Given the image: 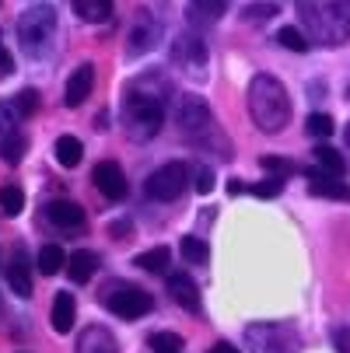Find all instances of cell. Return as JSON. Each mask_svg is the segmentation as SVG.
Here are the masks:
<instances>
[{"label":"cell","mask_w":350,"mask_h":353,"mask_svg":"<svg viewBox=\"0 0 350 353\" xmlns=\"http://www.w3.org/2000/svg\"><path fill=\"white\" fill-rule=\"evenodd\" d=\"M245 343L253 346V353H298V336L284 325H253L245 332Z\"/></svg>","instance_id":"cell-7"},{"label":"cell","mask_w":350,"mask_h":353,"mask_svg":"<svg viewBox=\"0 0 350 353\" xmlns=\"http://www.w3.org/2000/svg\"><path fill=\"white\" fill-rule=\"evenodd\" d=\"M277 42H280L284 49H291V53H305V49H309L305 32H302V28H294V25H284V28L277 32Z\"/></svg>","instance_id":"cell-28"},{"label":"cell","mask_w":350,"mask_h":353,"mask_svg":"<svg viewBox=\"0 0 350 353\" xmlns=\"http://www.w3.org/2000/svg\"><path fill=\"white\" fill-rule=\"evenodd\" d=\"M25 133H21V112L11 102H0V158L8 165H18L25 158Z\"/></svg>","instance_id":"cell-6"},{"label":"cell","mask_w":350,"mask_h":353,"mask_svg":"<svg viewBox=\"0 0 350 353\" xmlns=\"http://www.w3.org/2000/svg\"><path fill=\"white\" fill-rule=\"evenodd\" d=\"M228 192H231V196H238V192H242V182H238V179H231V185H228Z\"/></svg>","instance_id":"cell-39"},{"label":"cell","mask_w":350,"mask_h":353,"mask_svg":"<svg viewBox=\"0 0 350 353\" xmlns=\"http://www.w3.org/2000/svg\"><path fill=\"white\" fill-rule=\"evenodd\" d=\"M309 192L312 196H326V199H343V203H347V199H350V185L347 182H340V175H329V172H309Z\"/></svg>","instance_id":"cell-13"},{"label":"cell","mask_w":350,"mask_h":353,"mask_svg":"<svg viewBox=\"0 0 350 353\" xmlns=\"http://www.w3.org/2000/svg\"><path fill=\"white\" fill-rule=\"evenodd\" d=\"M14 109H18L21 116H32V112L39 109V94H35L32 88H25V91L18 94V102H14Z\"/></svg>","instance_id":"cell-35"},{"label":"cell","mask_w":350,"mask_h":353,"mask_svg":"<svg viewBox=\"0 0 350 353\" xmlns=\"http://www.w3.org/2000/svg\"><path fill=\"white\" fill-rule=\"evenodd\" d=\"M273 14H277V4H270V0H263V4H249V8L242 11L245 21H266V18H273Z\"/></svg>","instance_id":"cell-32"},{"label":"cell","mask_w":350,"mask_h":353,"mask_svg":"<svg viewBox=\"0 0 350 353\" xmlns=\"http://www.w3.org/2000/svg\"><path fill=\"white\" fill-rule=\"evenodd\" d=\"M57 32V11L49 8V4H32V8H25L21 11V18H18V35H21V42L32 49L42 46V42H49V35Z\"/></svg>","instance_id":"cell-5"},{"label":"cell","mask_w":350,"mask_h":353,"mask_svg":"<svg viewBox=\"0 0 350 353\" xmlns=\"http://www.w3.org/2000/svg\"><path fill=\"white\" fill-rule=\"evenodd\" d=\"M186 185H189V168L182 161H168L147 175L144 192L151 199H158V203H172V199H179L186 192Z\"/></svg>","instance_id":"cell-4"},{"label":"cell","mask_w":350,"mask_h":353,"mask_svg":"<svg viewBox=\"0 0 350 353\" xmlns=\"http://www.w3.org/2000/svg\"><path fill=\"white\" fill-rule=\"evenodd\" d=\"M95 270H98V256H95V252L77 248L74 256H67V276H70L74 283H88V280L95 276Z\"/></svg>","instance_id":"cell-18"},{"label":"cell","mask_w":350,"mask_h":353,"mask_svg":"<svg viewBox=\"0 0 350 353\" xmlns=\"http://www.w3.org/2000/svg\"><path fill=\"white\" fill-rule=\"evenodd\" d=\"M91 182L106 199H113V203H119V199L126 196V175L116 161H98L95 172H91Z\"/></svg>","instance_id":"cell-11"},{"label":"cell","mask_w":350,"mask_h":353,"mask_svg":"<svg viewBox=\"0 0 350 353\" xmlns=\"http://www.w3.org/2000/svg\"><path fill=\"white\" fill-rule=\"evenodd\" d=\"M175 60H182V63H189V67H204V63H207V46H204V39H200V35H182V39L175 42Z\"/></svg>","instance_id":"cell-20"},{"label":"cell","mask_w":350,"mask_h":353,"mask_svg":"<svg viewBox=\"0 0 350 353\" xmlns=\"http://www.w3.org/2000/svg\"><path fill=\"white\" fill-rule=\"evenodd\" d=\"M53 329L60 332V336H67L70 329H74V322H77V305H74V294H57V301H53Z\"/></svg>","instance_id":"cell-19"},{"label":"cell","mask_w":350,"mask_h":353,"mask_svg":"<svg viewBox=\"0 0 350 353\" xmlns=\"http://www.w3.org/2000/svg\"><path fill=\"white\" fill-rule=\"evenodd\" d=\"M168 259H172V252H168L165 245H158V248L140 252V256L133 259V266H140V270H147V273H162V270L168 266Z\"/></svg>","instance_id":"cell-25"},{"label":"cell","mask_w":350,"mask_h":353,"mask_svg":"<svg viewBox=\"0 0 350 353\" xmlns=\"http://www.w3.org/2000/svg\"><path fill=\"white\" fill-rule=\"evenodd\" d=\"M0 207H4L8 217H18L21 207H25V192H21V185H14V182L0 185Z\"/></svg>","instance_id":"cell-27"},{"label":"cell","mask_w":350,"mask_h":353,"mask_svg":"<svg viewBox=\"0 0 350 353\" xmlns=\"http://www.w3.org/2000/svg\"><path fill=\"white\" fill-rule=\"evenodd\" d=\"M158 39H162V28H158V21L151 18V11H137V18H133V25H130V46H126V53H130V57L151 53Z\"/></svg>","instance_id":"cell-10"},{"label":"cell","mask_w":350,"mask_h":353,"mask_svg":"<svg viewBox=\"0 0 350 353\" xmlns=\"http://www.w3.org/2000/svg\"><path fill=\"white\" fill-rule=\"evenodd\" d=\"M249 112L263 133H280L291 119V98L284 84L270 74H256L249 84Z\"/></svg>","instance_id":"cell-1"},{"label":"cell","mask_w":350,"mask_h":353,"mask_svg":"<svg viewBox=\"0 0 350 353\" xmlns=\"http://www.w3.org/2000/svg\"><path fill=\"white\" fill-rule=\"evenodd\" d=\"M168 294L179 308L186 312H200V287L189 280V273H172L168 276Z\"/></svg>","instance_id":"cell-14"},{"label":"cell","mask_w":350,"mask_h":353,"mask_svg":"<svg viewBox=\"0 0 350 353\" xmlns=\"http://www.w3.org/2000/svg\"><path fill=\"white\" fill-rule=\"evenodd\" d=\"M14 70V57H11V49L4 46V35H0V77H8Z\"/></svg>","instance_id":"cell-36"},{"label":"cell","mask_w":350,"mask_h":353,"mask_svg":"<svg viewBox=\"0 0 350 353\" xmlns=\"http://www.w3.org/2000/svg\"><path fill=\"white\" fill-rule=\"evenodd\" d=\"M207 353H242V350H238V346H231V343H224V339H221V343H214V346H211V350H207Z\"/></svg>","instance_id":"cell-38"},{"label":"cell","mask_w":350,"mask_h":353,"mask_svg":"<svg viewBox=\"0 0 350 353\" xmlns=\"http://www.w3.org/2000/svg\"><path fill=\"white\" fill-rule=\"evenodd\" d=\"M77 353H119V346H116V336H113L109 329L91 325V329L81 332V339H77Z\"/></svg>","instance_id":"cell-15"},{"label":"cell","mask_w":350,"mask_h":353,"mask_svg":"<svg viewBox=\"0 0 350 353\" xmlns=\"http://www.w3.org/2000/svg\"><path fill=\"white\" fill-rule=\"evenodd\" d=\"M165 109H162V98L158 94H147L144 88H133L123 102V123L130 130L133 140H151L162 130Z\"/></svg>","instance_id":"cell-3"},{"label":"cell","mask_w":350,"mask_h":353,"mask_svg":"<svg viewBox=\"0 0 350 353\" xmlns=\"http://www.w3.org/2000/svg\"><path fill=\"white\" fill-rule=\"evenodd\" d=\"M67 266V252L60 245H42L39 248V273L42 276H57Z\"/></svg>","instance_id":"cell-24"},{"label":"cell","mask_w":350,"mask_h":353,"mask_svg":"<svg viewBox=\"0 0 350 353\" xmlns=\"http://www.w3.org/2000/svg\"><path fill=\"white\" fill-rule=\"evenodd\" d=\"M305 130H309V137L326 140V137H333L336 123H333V116H326V112H312V116H309V123H305Z\"/></svg>","instance_id":"cell-29"},{"label":"cell","mask_w":350,"mask_h":353,"mask_svg":"<svg viewBox=\"0 0 350 353\" xmlns=\"http://www.w3.org/2000/svg\"><path fill=\"white\" fill-rule=\"evenodd\" d=\"M147 346H151L155 353H182V336H175V332H155L151 339H147Z\"/></svg>","instance_id":"cell-30"},{"label":"cell","mask_w":350,"mask_h":353,"mask_svg":"<svg viewBox=\"0 0 350 353\" xmlns=\"http://www.w3.org/2000/svg\"><path fill=\"white\" fill-rule=\"evenodd\" d=\"M175 123L186 130V133H204L214 126L211 119V105L204 102L200 94H182L179 105H175Z\"/></svg>","instance_id":"cell-9"},{"label":"cell","mask_w":350,"mask_h":353,"mask_svg":"<svg viewBox=\"0 0 350 353\" xmlns=\"http://www.w3.org/2000/svg\"><path fill=\"white\" fill-rule=\"evenodd\" d=\"M312 158H315V165L322 168V172H329V175H347V158L340 154V150H333L329 143H319L315 150H312Z\"/></svg>","instance_id":"cell-23"},{"label":"cell","mask_w":350,"mask_h":353,"mask_svg":"<svg viewBox=\"0 0 350 353\" xmlns=\"http://www.w3.org/2000/svg\"><path fill=\"white\" fill-rule=\"evenodd\" d=\"M57 161H60L64 168H77V165L84 161V143H81L77 137L64 133V137L57 140Z\"/></svg>","instance_id":"cell-22"},{"label":"cell","mask_w":350,"mask_h":353,"mask_svg":"<svg viewBox=\"0 0 350 353\" xmlns=\"http://www.w3.org/2000/svg\"><path fill=\"white\" fill-rule=\"evenodd\" d=\"M8 283L18 297H32V273H28V263H25V248H14L11 252V263H8Z\"/></svg>","instance_id":"cell-16"},{"label":"cell","mask_w":350,"mask_h":353,"mask_svg":"<svg viewBox=\"0 0 350 353\" xmlns=\"http://www.w3.org/2000/svg\"><path fill=\"white\" fill-rule=\"evenodd\" d=\"M179 252H182V259L193 263V266H207V259H211V245L204 238H182Z\"/></svg>","instance_id":"cell-26"},{"label":"cell","mask_w":350,"mask_h":353,"mask_svg":"<svg viewBox=\"0 0 350 353\" xmlns=\"http://www.w3.org/2000/svg\"><path fill=\"white\" fill-rule=\"evenodd\" d=\"M46 210H49V221L57 228H67V231L84 228V210L77 203H70V199H57V203H49Z\"/></svg>","instance_id":"cell-17"},{"label":"cell","mask_w":350,"mask_h":353,"mask_svg":"<svg viewBox=\"0 0 350 353\" xmlns=\"http://www.w3.org/2000/svg\"><path fill=\"white\" fill-rule=\"evenodd\" d=\"M211 189H214V172H211V168H200V172H196V192L207 196Z\"/></svg>","instance_id":"cell-37"},{"label":"cell","mask_w":350,"mask_h":353,"mask_svg":"<svg viewBox=\"0 0 350 353\" xmlns=\"http://www.w3.org/2000/svg\"><path fill=\"white\" fill-rule=\"evenodd\" d=\"M74 14L81 21H91V25L109 21L113 18V0H74Z\"/></svg>","instance_id":"cell-21"},{"label":"cell","mask_w":350,"mask_h":353,"mask_svg":"<svg viewBox=\"0 0 350 353\" xmlns=\"http://www.w3.org/2000/svg\"><path fill=\"white\" fill-rule=\"evenodd\" d=\"M298 14L322 46H343L350 39V0H298Z\"/></svg>","instance_id":"cell-2"},{"label":"cell","mask_w":350,"mask_h":353,"mask_svg":"<svg viewBox=\"0 0 350 353\" xmlns=\"http://www.w3.org/2000/svg\"><path fill=\"white\" fill-rule=\"evenodd\" d=\"M347 143H350V126H347Z\"/></svg>","instance_id":"cell-40"},{"label":"cell","mask_w":350,"mask_h":353,"mask_svg":"<svg viewBox=\"0 0 350 353\" xmlns=\"http://www.w3.org/2000/svg\"><path fill=\"white\" fill-rule=\"evenodd\" d=\"M260 165H263V172H273V175H280V179H287V175H294V172H298V165H294V161H284V158H270V154H266V158H263Z\"/></svg>","instance_id":"cell-34"},{"label":"cell","mask_w":350,"mask_h":353,"mask_svg":"<svg viewBox=\"0 0 350 353\" xmlns=\"http://www.w3.org/2000/svg\"><path fill=\"white\" fill-rule=\"evenodd\" d=\"M106 308L119 319H140L155 308V297L140 287H119V290L106 294Z\"/></svg>","instance_id":"cell-8"},{"label":"cell","mask_w":350,"mask_h":353,"mask_svg":"<svg viewBox=\"0 0 350 353\" xmlns=\"http://www.w3.org/2000/svg\"><path fill=\"white\" fill-rule=\"evenodd\" d=\"M228 4H231V0H193L196 14H207V18H221L228 11Z\"/></svg>","instance_id":"cell-33"},{"label":"cell","mask_w":350,"mask_h":353,"mask_svg":"<svg viewBox=\"0 0 350 353\" xmlns=\"http://www.w3.org/2000/svg\"><path fill=\"white\" fill-rule=\"evenodd\" d=\"M249 192H253V196H260V199H273V196H280V192H284V179H280V175H273V179H263L260 185H253Z\"/></svg>","instance_id":"cell-31"},{"label":"cell","mask_w":350,"mask_h":353,"mask_svg":"<svg viewBox=\"0 0 350 353\" xmlns=\"http://www.w3.org/2000/svg\"><path fill=\"white\" fill-rule=\"evenodd\" d=\"M95 88V67L91 63H81L70 77H67V91H64V105L67 109H77L88 102V94Z\"/></svg>","instance_id":"cell-12"}]
</instances>
